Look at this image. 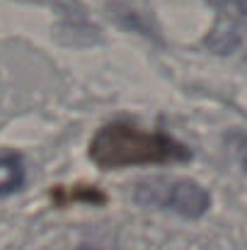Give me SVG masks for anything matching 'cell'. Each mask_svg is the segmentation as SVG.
I'll return each mask as SVG.
<instances>
[{
	"label": "cell",
	"instance_id": "3",
	"mask_svg": "<svg viewBox=\"0 0 247 250\" xmlns=\"http://www.w3.org/2000/svg\"><path fill=\"white\" fill-rule=\"evenodd\" d=\"M24 182V163L17 153H0V194H12Z\"/></svg>",
	"mask_w": 247,
	"mask_h": 250
},
{
	"label": "cell",
	"instance_id": "1",
	"mask_svg": "<svg viewBox=\"0 0 247 250\" xmlns=\"http://www.w3.org/2000/svg\"><path fill=\"white\" fill-rule=\"evenodd\" d=\"M90 158L104 170L126 166H163L184 163L191 158V151L163 131H143L129 122L104 124L92 144Z\"/></svg>",
	"mask_w": 247,
	"mask_h": 250
},
{
	"label": "cell",
	"instance_id": "2",
	"mask_svg": "<svg viewBox=\"0 0 247 250\" xmlns=\"http://www.w3.org/2000/svg\"><path fill=\"white\" fill-rule=\"evenodd\" d=\"M136 202L151 209L174 211L187 219L201 216L211 199L209 192L194 182H172V180H146L136 187Z\"/></svg>",
	"mask_w": 247,
	"mask_h": 250
},
{
	"label": "cell",
	"instance_id": "4",
	"mask_svg": "<svg viewBox=\"0 0 247 250\" xmlns=\"http://www.w3.org/2000/svg\"><path fill=\"white\" fill-rule=\"evenodd\" d=\"M80 250H92V248H80Z\"/></svg>",
	"mask_w": 247,
	"mask_h": 250
}]
</instances>
